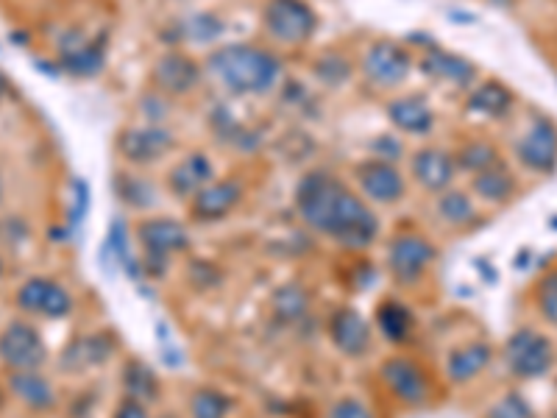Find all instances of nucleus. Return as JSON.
<instances>
[{
  "mask_svg": "<svg viewBox=\"0 0 557 418\" xmlns=\"http://www.w3.org/2000/svg\"><path fill=\"white\" fill-rule=\"evenodd\" d=\"M296 209L310 229L346 249H368L379 235L374 209L326 170H310L298 182Z\"/></svg>",
  "mask_w": 557,
  "mask_h": 418,
  "instance_id": "1",
  "label": "nucleus"
},
{
  "mask_svg": "<svg viewBox=\"0 0 557 418\" xmlns=\"http://www.w3.org/2000/svg\"><path fill=\"white\" fill-rule=\"evenodd\" d=\"M207 70L232 95H262L279 84L282 62L265 48L240 42L209 53Z\"/></svg>",
  "mask_w": 557,
  "mask_h": 418,
  "instance_id": "2",
  "label": "nucleus"
},
{
  "mask_svg": "<svg viewBox=\"0 0 557 418\" xmlns=\"http://www.w3.org/2000/svg\"><path fill=\"white\" fill-rule=\"evenodd\" d=\"M262 20L268 34L282 45H304L318 28V17L304 0H271Z\"/></svg>",
  "mask_w": 557,
  "mask_h": 418,
  "instance_id": "3",
  "label": "nucleus"
},
{
  "mask_svg": "<svg viewBox=\"0 0 557 418\" xmlns=\"http://www.w3.org/2000/svg\"><path fill=\"white\" fill-rule=\"evenodd\" d=\"M505 360L510 371L519 379H538L549 374L555 363L552 340L535 329H519L505 343Z\"/></svg>",
  "mask_w": 557,
  "mask_h": 418,
  "instance_id": "4",
  "label": "nucleus"
},
{
  "mask_svg": "<svg viewBox=\"0 0 557 418\" xmlns=\"http://www.w3.org/2000/svg\"><path fill=\"white\" fill-rule=\"evenodd\" d=\"M410 67H413V56L404 51L399 42L379 40L363 56L365 79L376 87H382V90L399 87L402 81H407Z\"/></svg>",
  "mask_w": 557,
  "mask_h": 418,
  "instance_id": "5",
  "label": "nucleus"
},
{
  "mask_svg": "<svg viewBox=\"0 0 557 418\" xmlns=\"http://www.w3.org/2000/svg\"><path fill=\"white\" fill-rule=\"evenodd\" d=\"M435 254L438 251H435V246L429 243L427 237L415 235V232L396 235L390 240L388 249L390 274L396 276V282H402V285H413L432 265Z\"/></svg>",
  "mask_w": 557,
  "mask_h": 418,
  "instance_id": "6",
  "label": "nucleus"
},
{
  "mask_svg": "<svg viewBox=\"0 0 557 418\" xmlns=\"http://www.w3.org/2000/svg\"><path fill=\"white\" fill-rule=\"evenodd\" d=\"M59 65L70 76L92 79L106 65V42L101 37H87L84 31H67L59 40Z\"/></svg>",
  "mask_w": 557,
  "mask_h": 418,
  "instance_id": "7",
  "label": "nucleus"
},
{
  "mask_svg": "<svg viewBox=\"0 0 557 418\" xmlns=\"http://www.w3.org/2000/svg\"><path fill=\"white\" fill-rule=\"evenodd\" d=\"M516 157L527 170L549 176L557 170V126L549 118H535L516 143Z\"/></svg>",
  "mask_w": 557,
  "mask_h": 418,
  "instance_id": "8",
  "label": "nucleus"
},
{
  "mask_svg": "<svg viewBox=\"0 0 557 418\" xmlns=\"http://www.w3.org/2000/svg\"><path fill=\"white\" fill-rule=\"evenodd\" d=\"M0 357L14 371H37L45 363L48 352H45V343L39 338L37 329L17 321L0 338Z\"/></svg>",
  "mask_w": 557,
  "mask_h": 418,
  "instance_id": "9",
  "label": "nucleus"
},
{
  "mask_svg": "<svg viewBox=\"0 0 557 418\" xmlns=\"http://www.w3.org/2000/svg\"><path fill=\"white\" fill-rule=\"evenodd\" d=\"M357 184L363 196L376 204H396L407 193V179L402 176V170L396 168V162H385V159L363 162L357 168Z\"/></svg>",
  "mask_w": 557,
  "mask_h": 418,
  "instance_id": "10",
  "label": "nucleus"
},
{
  "mask_svg": "<svg viewBox=\"0 0 557 418\" xmlns=\"http://www.w3.org/2000/svg\"><path fill=\"white\" fill-rule=\"evenodd\" d=\"M382 379L388 385V391L404 402V405H424L429 399V377L424 374V368L418 366L415 360L407 357H393L382 366Z\"/></svg>",
  "mask_w": 557,
  "mask_h": 418,
  "instance_id": "11",
  "label": "nucleus"
},
{
  "mask_svg": "<svg viewBox=\"0 0 557 418\" xmlns=\"http://www.w3.org/2000/svg\"><path fill=\"white\" fill-rule=\"evenodd\" d=\"M173 145V134L165 126H131L120 134V154L134 165H151L162 159Z\"/></svg>",
  "mask_w": 557,
  "mask_h": 418,
  "instance_id": "12",
  "label": "nucleus"
},
{
  "mask_svg": "<svg viewBox=\"0 0 557 418\" xmlns=\"http://www.w3.org/2000/svg\"><path fill=\"white\" fill-rule=\"evenodd\" d=\"M201 67L187 53H162L154 65V84L165 95H187L201 84Z\"/></svg>",
  "mask_w": 557,
  "mask_h": 418,
  "instance_id": "13",
  "label": "nucleus"
},
{
  "mask_svg": "<svg viewBox=\"0 0 557 418\" xmlns=\"http://www.w3.org/2000/svg\"><path fill=\"white\" fill-rule=\"evenodd\" d=\"M17 304L26 313L48 315V318H65L73 310V299L65 288H59L51 279L34 276L23 288L17 290Z\"/></svg>",
  "mask_w": 557,
  "mask_h": 418,
  "instance_id": "14",
  "label": "nucleus"
},
{
  "mask_svg": "<svg viewBox=\"0 0 557 418\" xmlns=\"http://www.w3.org/2000/svg\"><path fill=\"white\" fill-rule=\"evenodd\" d=\"M410 165H413L415 182L421 184L424 190H429V193L449 190L454 182V173H457L452 154L446 148H438V145L418 148L413 159H410Z\"/></svg>",
  "mask_w": 557,
  "mask_h": 418,
  "instance_id": "15",
  "label": "nucleus"
},
{
  "mask_svg": "<svg viewBox=\"0 0 557 418\" xmlns=\"http://www.w3.org/2000/svg\"><path fill=\"white\" fill-rule=\"evenodd\" d=\"M421 67V73L429 76L432 81H443V84H452V87H471L477 76H480V70L474 62H468L466 56H457V53H449V51H438V48H432V51L424 53V59L418 62Z\"/></svg>",
  "mask_w": 557,
  "mask_h": 418,
  "instance_id": "16",
  "label": "nucleus"
},
{
  "mask_svg": "<svg viewBox=\"0 0 557 418\" xmlns=\"http://www.w3.org/2000/svg\"><path fill=\"white\" fill-rule=\"evenodd\" d=\"M140 240L145 246V257H162L168 260L173 251H182L190 246V235L182 223L173 218H148L140 223Z\"/></svg>",
  "mask_w": 557,
  "mask_h": 418,
  "instance_id": "17",
  "label": "nucleus"
},
{
  "mask_svg": "<svg viewBox=\"0 0 557 418\" xmlns=\"http://www.w3.org/2000/svg\"><path fill=\"white\" fill-rule=\"evenodd\" d=\"M240 196H243V184L234 182V179L209 182L193 198V215L198 221H221L240 204Z\"/></svg>",
  "mask_w": 557,
  "mask_h": 418,
  "instance_id": "18",
  "label": "nucleus"
},
{
  "mask_svg": "<svg viewBox=\"0 0 557 418\" xmlns=\"http://www.w3.org/2000/svg\"><path fill=\"white\" fill-rule=\"evenodd\" d=\"M329 335L335 340V346L349 357H363L371 349V327L357 310H337L329 324Z\"/></svg>",
  "mask_w": 557,
  "mask_h": 418,
  "instance_id": "19",
  "label": "nucleus"
},
{
  "mask_svg": "<svg viewBox=\"0 0 557 418\" xmlns=\"http://www.w3.org/2000/svg\"><path fill=\"white\" fill-rule=\"evenodd\" d=\"M388 118L404 134H413V137H424L429 131L435 129V112L427 104L424 95H404L388 104Z\"/></svg>",
  "mask_w": 557,
  "mask_h": 418,
  "instance_id": "20",
  "label": "nucleus"
},
{
  "mask_svg": "<svg viewBox=\"0 0 557 418\" xmlns=\"http://www.w3.org/2000/svg\"><path fill=\"white\" fill-rule=\"evenodd\" d=\"M209 182H215V170H212V162L204 154H190L170 170L168 176L170 193L179 198H195Z\"/></svg>",
  "mask_w": 557,
  "mask_h": 418,
  "instance_id": "21",
  "label": "nucleus"
},
{
  "mask_svg": "<svg viewBox=\"0 0 557 418\" xmlns=\"http://www.w3.org/2000/svg\"><path fill=\"white\" fill-rule=\"evenodd\" d=\"M474 193L482 198V201H488V204H507L510 198L516 196V179H513V173L505 168V162L499 159L496 165L491 168L480 170V173H474Z\"/></svg>",
  "mask_w": 557,
  "mask_h": 418,
  "instance_id": "22",
  "label": "nucleus"
},
{
  "mask_svg": "<svg viewBox=\"0 0 557 418\" xmlns=\"http://www.w3.org/2000/svg\"><path fill=\"white\" fill-rule=\"evenodd\" d=\"M513 92L499 81H482L477 90L468 95V109L482 118H505L513 106Z\"/></svg>",
  "mask_w": 557,
  "mask_h": 418,
  "instance_id": "23",
  "label": "nucleus"
},
{
  "mask_svg": "<svg viewBox=\"0 0 557 418\" xmlns=\"http://www.w3.org/2000/svg\"><path fill=\"white\" fill-rule=\"evenodd\" d=\"M491 346L488 343H471L466 349H457L449 357V379L452 382H468L477 374H482L488 363H491Z\"/></svg>",
  "mask_w": 557,
  "mask_h": 418,
  "instance_id": "24",
  "label": "nucleus"
},
{
  "mask_svg": "<svg viewBox=\"0 0 557 418\" xmlns=\"http://www.w3.org/2000/svg\"><path fill=\"white\" fill-rule=\"evenodd\" d=\"M12 391L17 399H23L28 407L34 410H45L56 402L53 396V388L48 385V379H42L37 371H14L12 379H9Z\"/></svg>",
  "mask_w": 557,
  "mask_h": 418,
  "instance_id": "25",
  "label": "nucleus"
},
{
  "mask_svg": "<svg viewBox=\"0 0 557 418\" xmlns=\"http://www.w3.org/2000/svg\"><path fill=\"white\" fill-rule=\"evenodd\" d=\"M109 354H112V343H109V338L76 340V343L65 352V368L67 371H76V368L101 366V363L109 360Z\"/></svg>",
  "mask_w": 557,
  "mask_h": 418,
  "instance_id": "26",
  "label": "nucleus"
},
{
  "mask_svg": "<svg viewBox=\"0 0 557 418\" xmlns=\"http://www.w3.org/2000/svg\"><path fill=\"white\" fill-rule=\"evenodd\" d=\"M106 251L115 257V262L123 268V274L129 276V279H140L143 276V262L137 260L134 254H131V246H129V235H126V223L120 221H112V229H109V240H106Z\"/></svg>",
  "mask_w": 557,
  "mask_h": 418,
  "instance_id": "27",
  "label": "nucleus"
},
{
  "mask_svg": "<svg viewBox=\"0 0 557 418\" xmlns=\"http://www.w3.org/2000/svg\"><path fill=\"white\" fill-rule=\"evenodd\" d=\"M376 321H379L382 335L393 340V343H402L410 335V329H413V313L404 304H399V301H385L376 310Z\"/></svg>",
  "mask_w": 557,
  "mask_h": 418,
  "instance_id": "28",
  "label": "nucleus"
},
{
  "mask_svg": "<svg viewBox=\"0 0 557 418\" xmlns=\"http://www.w3.org/2000/svg\"><path fill=\"white\" fill-rule=\"evenodd\" d=\"M499 162V151H496V145H491L488 140H471L466 143L460 151H457V157H454V165L457 170H466V173H480V170L491 168Z\"/></svg>",
  "mask_w": 557,
  "mask_h": 418,
  "instance_id": "29",
  "label": "nucleus"
},
{
  "mask_svg": "<svg viewBox=\"0 0 557 418\" xmlns=\"http://www.w3.org/2000/svg\"><path fill=\"white\" fill-rule=\"evenodd\" d=\"M179 31H182V34H179L182 40L195 42V45H207V42L218 40L223 34V20L218 14L198 12L190 14L182 26H179Z\"/></svg>",
  "mask_w": 557,
  "mask_h": 418,
  "instance_id": "30",
  "label": "nucleus"
},
{
  "mask_svg": "<svg viewBox=\"0 0 557 418\" xmlns=\"http://www.w3.org/2000/svg\"><path fill=\"white\" fill-rule=\"evenodd\" d=\"M123 385H126L129 399L140 402V405H148V402H154L156 396H159V385H156L154 371L148 366H143V363H131V366L126 368Z\"/></svg>",
  "mask_w": 557,
  "mask_h": 418,
  "instance_id": "31",
  "label": "nucleus"
},
{
  "mask_svg": "<svg viewBox=\"0 0 557 418\" xmlns=\"http://www.w3.org/2000/svg\"><path fill=\"white\" fill-rule=\"evenodd\" d=\"M307 307H310V299H307V290L301 285H285V288L276 290V296H273V310L285 324L301 321L307 315Z\"/></svg>",
  "mask_w": 557,
  "mask_h": 418,
  "instance_id": "32",
  "label": "nucleus"
},
{
  "mask_svg": "<svg viewBox=\"0 0 557 418\" xmlns=\"http://www.w3.org/2000/svg\"><path fill=\"white\" fill-rule=\"evenodd\" d=\"M438 215L452 226H466L477 218V207L463 190H443L441 201H438Z\"/></svg>",
  "mask_w": 557,
  "mask_h": 418,
  "instance_id": "33",
  "label": "nucleus"
},
{
  "mask_svg": "<svg viewBox=\"0 0 557 418\" xmlns=\"http://www.w3.org/2000/svg\"><path fill=\"white\" fill-rule=\"evenodd\" d=\"M312 73H315V79L324 81L326 87H340L351 79V62L343 53L329 51L321 59H315Z\"/></svg>",
  "mask_w": 557,
  "mask_h": 418,
  "instance_id": "34",
  "label": "nucleus"
},
{
  "mask_svg": "<svg viewBox=\"0 0 557 418\" xmlns=\"http://www.w3.org/2000/svg\"><path fill=\"white\" fill-rule=\"evenodd\" d=\"M229 410H232V402L221 391H212V388L198 391L193 396V402H190L193 418H226Z\"/></svg>",
  "mask_w": 557,
  "mask_h": 418,
  "instance_id": "35",
  "label": "nucleus"
},
{
  "mask_svg": "<svg viewBox=\"0 0 557 418\" xmlns=\"http://www.w3.org/2000/svg\"><path fill=\"white\" fill-rule=\"evenodd\" d=\"M120 198L126 201V204H131V207H151V204H156V193L154 187H151V182H145V179H137V176H123L120 179Z\"/></svg>",
  "mask_w": 557,
  "mask_h": 418,
  "instance_id": "36",
  "label": "nucleus"
},
{
  "mask_svg": "<svg viewBox=\"0 0 557 418\" xmlns=\"http://www.w3.org/2000/svg\"><path fill=\"white\" fill-rule=\"evenodd\" d=\"M538 310L552 327H557V268L538 282Z\"/></svg>",
  "mask_w": 557,
  "mask_h": 418,
  "instance_id": "37",
  "label": "nucleus"
},
{
  "mask_svg": "<svg viewBox=\"0 0 557 418\" xmlns=\"http://www.w3.org/2000/svg\"><path fill=\"white\" fill-rule=\"evenodd\" d=\"M491 418H532V410L519 393H510L502 405L493 407Z\"/></svg>",
  "mask_w": 557,
  "mask_h": 418,
  "instance_id": "38",
  "label": "nucleus"
},
{
  "mask_svg": "<svg viewBox=\"0 0 557 418\" xmlns=\"http://www.w3.org/2000/svg\"><path fill=\"white\" fill-rule=\"evenodd\" d=\"M140 109L145 112V120H148L151 126H162V120H165V115L170 112V106L165 104V98H159V95H143Z\"/></svg>",
  "mask_w": 557,
  "mask_h": 418,
  "instance_id": "39",
  "label": "nucleus"
},
{
  "mask_svg": "<svg viewBox=\"0 0 557 418\" xmlns=\"http://www.w3.org/2000/svg\"><path fill=\"white\" fill-rule=\"evenodd\" d=\"M329 418H374V413L360 402V399H343L332 407Z\"/></svg>",
  "mask_w": 557,
  "mask_h": 418,
  "instance_id": "40",
  "label": "nucleus"
},
{
  "mask_svg": "<svg viewBox=\"0 0 557 418\" xmlns=\"http://www.w3.org/2000/svg\"><path fill=\"white\" fill-rule=\"evenodd\" d=\"M73 196H76V204H73V212H70V223L76 226V223L84 221V215H87V207H90V187L84 179H78L73 184Z\"/></svg>",
  "mask_w": 557,
  "mask_h": 418,
  "instance_id": "41",
  "label": "nucleus"
},
{
  "mask_svg": "<svg viewBox=\"0 0 557 418\" xmlns=\"http://www.w3.org/2000/svg\"><path fill=\"white\" fill-rule=\"evenodd\" d=\"M379 159H385V162H396V159L402 157V145L396 137H376L374 143H371Z\"/></svg>",
  "mask_w": 557,
  "mask_h": 418,
  "instance_id": "42",
  "label": "nucleus"
},
{
  "mask_svg": "<svg viewBox=\"0 0 557 418\" xmlns=\"http://www.w3.org/2000/svg\"><path fill=\"white\" fill-rule=\"evenodd\" d=\"M115 418H151V416H148L145 405H140V402L129 399V402H123V405L117 407Z\"/></svg>",
  "mask_w": 557,
  "mask_h": 418,
  "instance_id": "43",
  "label": "nucleus"
},
{
  "mask_svg": "<svg viewBox=\"0 0 557 418\" xmlns=\"http://www.w3.org/2000/svg\"><path fill=\"white\" fill-rule=\"evenodd\" d=\"M6 92H9V79H6V76H3V70H0V98H3Z\"/></svg>",
  "mask_w": 557,
  "mask_h": 418,
  "instance_id": "44",
  "label": "nucleus"
},
{
  "mask_svg": "<svg viewBox=\"0 0 557 418\" xmlns=\"http://www.w3.org/2000/svg\"><path fill=\"white\" fill-rule=\"evenodd\" d=\"M0 201H3V182H0Z\"/></svg>",
  "mask_w": 557,
  "mask_h": 418,
  "instance_id": "45",
  "label": "nucleus"
},
{
  "mask_svg": "<svg viewBox=\"0 0 557 418\" xmlns=\"http://www.w3.org/2000/svg\"><path fill=\"white\" fill-rule=\"evenodd\" d=\"M0 276H3V262H0Z\"/></svg>",
  "mask_w": 557,
  "mask_h": 418,
  "instance_id": "46",
  "label": "nucleus"
}]
</instances>
